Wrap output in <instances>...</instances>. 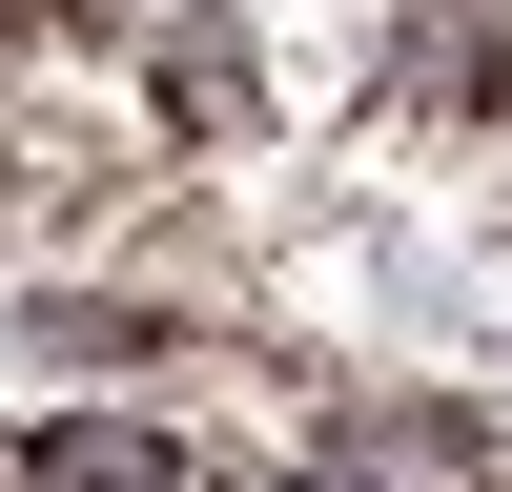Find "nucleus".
Segmentation results:
<instances>
[{
  "label": "nucleus",
  "instance_id": "f257e3e1",
  "mask_svg": "<svg viewBox=\"0 0 512 492\" xmlns=\"http://www.w3.org/2000/svg\"><path fill=\"white\" fill-rule=\"evenodd\" d=\"M21 492H185V472H164V431H41Z\"/></svg>",
  "mask_w": 512,
  "mask_h": 492
},
{
  "label": "nucleus",
  "instance_id": "f03ea898",
  "mask_svg": "<svg viewBox=\"0 0 512 492\" xmlns=\"http://www.w3.org/2000/svg\"><path fill=\"white\" fill-rule=\"evenodd\" d=\"M431 82H472V103H512V0H451V21H431Z\"/></svg>",
  "mask_w": 512,
  "mask_h": 492
},
{
  "label": "nucleus",
  "instance_id": "7ed1b4c3",
  "mask_svg": "<svg viewBox=\"0 0 512 492\" xmlns=\"http://www.w3.org/2000/svg\"><path fill=\"white\" fill-rule=\"evenodd\" d=\"M0 41H21V0H0Z\"/></svg>",
  "mask_w": 512,
  "mask_h": 492
},
{
  "label": "nucleus",
  "instance_id": "20e7f679",
  "mask_svg": "<svg viewBox=\"0 0 512 492\" xmlns=\"http://www.w3.org/2000/svg\"><path fill=\"white\" fill-rule=\"evenodd\" d=\"M0 492H21V451H0Z\"/></svg>",
  "mask_w": 512,
  "mask_h": 492
}]
</instances>
